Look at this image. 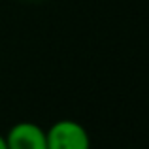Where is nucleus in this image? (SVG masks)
I'll use <instances>...</instances> for the list:
<instances>
[{
	"label": "nucleus",
	"mask_w": 149,
	"mask_h": 149,
	"mask_svg": "<svg viewBox=\"0 0 149 149\" xmlns=\"http://www.w3.org/2000/svg\"><path fill=\"white\" fill-rule=\"evenodd\" d=\"M47 149H91V138L83 125L72 119H61L45 130Z\"/></svg>",
	"instance_id": "nucleus-1"
},
{
	"label": "nucleus",
	"mask_w": 149,
	"mask_h": 149,
	"mask_svg": "<svg viewBox=\"0 0 149 149\" xmlns=\"http://www.w3.org/2000/svg\"><path fill=\"white\" fill-rule=\"evenodd\" d=\"M4 138L8 149H47L45 130L30 121H21L13 125Z\"/></svg>",
	"instance_id": "nucleus-2"
},
{
	"label": "nucleus",
	"mask_w": 149,
	"mask_h": 149,
	"mask_svg": "<svg viewBox=\"0 0 149 149\" xmlns=\"http://www.w3.org/2000/svg\"><path fill=\"white\" fill-rule=\"evenodd\" d=\"M0 149H8V146H6V138H4L2 134H0Z\"/></svg>",
	"instance_id": "nucleus-3"
},
{
	"label": "nucleus",
	"mask_w": 149,
	"mask_h": 149,
	"mask_svg": "<svg viewBox=\"0 0 149 149\" xmlns=\"http://www.w3.org/2000/svg\"><path fill=\"white\" fill-rule=\"evenodd\" d=\"M128 149H132V147H128Z\"/></svg>",
	"instance_id": "nucleus-4"
}]
</instances>
